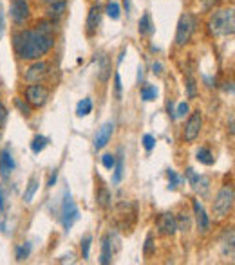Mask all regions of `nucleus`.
Returning a JSON list of instances; mask_svg holds the SVG:
<instances>
[{
	"instance_id": "1",
	"label": "nucleus",
	"mask_w": 235,
	"mask_h": 265,
	"mask_svg": "<svg viewBox=\"0 0 235 265\" xmlns=\"http://www.w3.org/2000/svg\"><path fill=\"white\" fill-rule=\"evenodd\" d=\"M55 47V24L40 22L35 29H24L13 35V49L25 62H35Z\"/></svg>"
},
{
	"instance_id": "2",
	"label": "nucleus",
	"mask_w": 235,
	"mask_h": 265,
	"mask_svg": "<svg viewBox=\"0 0 235 265\" xmlns=\"http://www.w3.org/2000/svg\"><path fill=\"white\" fill-rule=\"evenodd\" d=\"M208 27L217 36H231L235 33V15L233 9H219L210 16Z\"/></svg>"
},
{
	"instance_id": "3",
	"label": "nucleus",
	"mask_w": 235,
	"mask_h": 265,
	"mask_svg": "<svg viewBox=\"0 0 235 265\" xmlns=\"http://www.w3.org/2000/svg\"><path fill=\"white\" fill-rule=\"evenodd\" d=\"M195 29H197V16L194 13H185L183 16L177 22V27H175V45L177 47H185L192 40Z\"/></svg>"
},
{
	"instance_id": "4",
	"label": "nucleus",
	"mask_w": 235,
	"mask_h": 265,
	"mask_svg": "<svg viewBox=\"0 0 235 265\" xmlns=\"http://www.w3.org/2000/svg\"><path fill=\"white\" fill-rule=\"evenodd\" d=\"M80 218V211H78V206H76V202L72 200L71 197V191L65 190L64 198H62V206H60V222L62 226H64V231L69 233L71 227L74 226V222Z\"/></svg>"
},
{
	"instance_id": "5",
	"label": "nucleus",
	"mask_w": 235,
	"mask_h": 265,
	"mask_svg": "<svg viewBox=\"0 0 235 265\" xmlns=\"http://www.w3.org/2000/svg\"><path fill=\"white\" fill-rule=\"evenodd\" d=\"M233 198H235L233 188H230V186L221 188L219 193L215 195L214 206H212L215 218H224L228 213H230L231 208H233Z\"/></svg>"
},
{
	"instance_id": "6",
	"label": "nucleus",
	"mask_w": 235,
	"mask_h": 265,
	"mask_svg": "<svg viewBox=\"0 0 235 265\" xmlns=\"http://www.w3.org/2000/svg\"><path fill=\"white\" fill-rule=\"evenodd\" d=\"M25 99L31 107H44L49 99V91L40 83H33L25 89Z\"/></svg>"
},
{
	"instance_id": "7",
	"label": "nucleus",
	"mask_w": 235,
	"mask_h": 265,
	"mask_svg": "<svg viewBox=\"0 0 235 265\" xmlns=\"http://www.w3.org/2000/svg\"><path fill=\"white\" fill-rule=\"evenodd\" d=\"M201 128H203V115H201L199 110L192 112V115L188 117L187 125H185L183 139H185L187 142H194L195 139L199 137Z\"/></svg>"
},
{
	"instance_id": "8",
	"label": "nucleus",
	"mask_w": 235,
	"mask_h": 265,
	"mask_svg": "<svg viewBox=\"0 0 235 265\" xmlns=\"http://www.w3.org/2000/svg\"><path fill=\"white\" fill-rule=\"evenodd\" d=\"M9 13H11V20L16 25L25 24L29 20V16H31V9H29V4L25 0H11Z\"/></svg>"
},
{
	"instance_id": "9",
	"label": "nucleus",
	"mask_w": 235,
	"mask_h": 265,
	"mask_svg": "<svg viewBox=\"0 0 235 265\" xmlns=\"http://www.w3.org/2000/svg\"><path fill=\"white\" fill-rule=\"evenodd\" d=\"M49 74V64L47 62H40L35 60V64L25 71V79L31 83H40V79Z\"/></svg>"
},
{
	"instance_id": "10",
	"label": "nucleus",
	"mask_w": 235,
	"mask_h": 265,
	"mask_svg": "<svg viewBox=\"0 0 235 265\" xmlns=\"http://www.w3.org/2000/svg\"><path fill=\"white\" fill-rule=\"evenodd\" d=\"M187 179H188V182H190V186L194 188L197 193H201V195H204L208 191V188H210V179L208 177H204V175H199V173H195L192 168H187Z\"/></svg>"
},
{
	"instance_id": "11",
	"label": "nucleus",
	"mask_w": 235,
	"mask_h": 265,
	"mask_svg": "<svg viewBox=\"0 0 235 265\" xmlns=\"http://www.w3.org/2000/svg\"><path fill=\"white\" fill-rule=\"evenodd\" d=\"M155 227L161 234L165 237H172V234L177 231V226H175V217L172 213H163L158 217V222H155Z\"/></svg>"
},
{
	"instance_id": "12",
	"label": "nucleus",
	"mask_w": 235,
	"mask_h": 265,
	"mask_svg": "<svg viewBox=\"0 0 235 265\" xmlns=\"http://www.w3.org/2000/svg\"><path fill=\"white\" fill-rule=\"evenodd\" d=\"M101 13H103V9H101L100 4H94L91 9H89V15H87V22H85V27H87V35L92 36L96 31H98V27H100L101 24Z\"/></svg>"
},
{
	"instance_id": "13",
	"label": "nucleus",
	"mask_w": 235,
	"mask_h": 265,
	"mask_svg": "<svg viewBox=\"0 0 235 265\" xmlns=\"http://www.w3.org/2000/svg\"><path fill=\"white\" fill-rule=\"evenodd\" d=\"M112 132H114V123H105L101 128H98V132H96L94 135V148L96 150H101V148L107 146V142L111 141L112 137Z\"/></svg>"
},
{
	"instance_id": "14",
	"label": "nucleus",
	"mask_w": 235,
	"mask_h": 265,
	"mask_svg": "<svg viewBox=\"0 0 235 265\" xmlns=\"http://www.w3.org/2000/svg\"><path fill=\"white\" fill-rule=\"evenodd\" d=\"M13 170H15V159H13L11 152L8 148H4V150L0 152V173H2L4 179H9Z\"/></svg>"
},
{
	"instance_id": "15",
	"label": "nucleus",
	"mask_w": 235,
	"mask_h": 265,
	"mask_svg": "<svg viewBox=\"0 0 235 265\" xmlns=\"http://www.w3.org/2000/svg\"><path fill=\"white\" fill-rule=\"evenodd\" d=\"M194 213H195V220H197V226L203 233H206L210 229V217L206 215L204 208L199 204V200H194Z\"/></svg>"
},
{
	"instance_id": "16",
	"label": "nucleus",
	"mask_w": 235,
	"mask_h": 265,
	"mask_svg": "<svg viewBox=\"0 0 235 265\" xmlns=\"http://www.w3.org/2000/svg\"><path fill=\"white\" fill-rule=\"evenodd\" d=\"M67 9V2L65 0H51L47 6V13L51 18H60Z\"/></svg>"
},
{
	"instance_id": "17",
	"label": "nucleus",
	"mask_w": 235,
	"mask_h": 265,
	"mask_svg": "<svg viewBox=\"0 0 235 265\" xmlns=\"http://www.w3.org/2000/svg\"><path fill=\"white\" fill-rule=\"evenodd\" d=\"M138 29H140V35L141 36H152L155 31L154 24H152V18L148 13H145L143 16L140 18V24H138Z\"/></svg>"
},
{
	"instance_id": "18",
	"label": "nucleus",
	"mask_w": 235,
	"mask_h": 265,
	"mask_svg": "<svg viewBox=\"0 0 235 265\" xmlns=\"http://www.w3.org/2000/svg\"><path fill=\"white\" fill-rule=\"evenodd\" d=\"M101 263L109 265L112 261V247H111V237H105L101 242Z\"/></svg>"
},
{
	"instance_id": "19",
	"label": "nucleus",
	"mask_w": 235,
	"mask_h": 265,
	"mask_svg": "<svg viewBox=\"0 0 235 265\" xmlns=\"http://www.w3.org/2000/svg\"><path fill=\"white\" fill-rule=\"evenodd\" d=\"M195 159L201 162V164H206V166H212L214 164V154L210 152V148H199L197 154H195Z\"/></svg>"
},
{
	"instance_id": "20",
	"label": "nucleus",
	"mask_w": 235,
	"mask_h": 265,
	"mask_svg": "<svg viewBox=\"0 0 235 265\" xmlns=\"http://www.w3.org/2000/svg\"><path fill=\"white\" fill-rule=\"evenodd\" d=\"M91 112H92V101H91V98L82 99L80 103L76 105V115H78V117H85V115H89Z\"/></svg>"
},
{
	"instance_id": "21",
	"label": "nucleus",
	"mask_w": 235,
	"mask_h": 265,
	"mask_svg": "<svg viewBox=\"0 0 235 265\" xmlns=\"http://www.w3.org/2000/svg\"><path fill=\"white\" fill-rule=\"evenodd\" d=\"M49 144V139L44 137V135H35L31 141V150L35 154H40L42 150H45V146Z\"/></svg>"
},
{
	"instance_id": "22",
	"label": "nucleus",
	"mask_w": 235,
	"mask_h": 265,
	"mask_svg": "<svg viewBox=\"0 0 235 265\" xmlns=\"http://www.w3.org/2000/svg\"><path fill=\"white\" fill-rule=\"evenodd\" d=\"M36 191H38V181H36V177H31L29 179L28 188H25V191H24V200L25 202H33Z\"/></svg>"
},
{
	"instance_id": "23",
	"label": "nucleus",
	"mask_w": 235,
	"mask_h": 265,
	"mask_svg": "<svg viewBox=\"0 0 235 265\" xmlns=\"http://www.w3.org/2000/svg\"><path fill=\"white\" fill-rule=\"evenodd\" d=\"M114 175H112V182L114 184H118V182H121V179H123V157H118L116 159V162H114Z\"/></svg>"
},
{
	"instance_id": "24",
	"label": "nucleus",
	"mask_w": 235,
	"mask_h": 265,
	"mask_svg": "<svg viewBox=\"0 0 235 265\" xmlns=\"http://www.w3.org/2000/svg\"><path fill=\"white\" fill-rule=\"evenodd\" d=\"M158 98V89L154 85H143L141 87V99L143 101H154Z\"/></svg>"
},
{
	"instance_id": "25",
	"label": "nucleus",
	"mask_w": 235,
	"mask_h": 265,
	"mask_svg": "<svg viewBox=\"0 0 235 265\" xmlns=\"http://www.w3.org/2000/svg\"><path fill=\"white\" fill-rule=\"evenodd\" d=\"M109 76H111V64H109L107 56H101L100 58V79L101 81H107Z\"/></svg>"
},
{
	"instance_id": "26",
	"label": "nucleus",
	"mask_w": 235,
	"mask_h": 265,
	"mask_svg": "<svg viewBox=\"0 0 235 265\" xmlns=\"http://www.w3.org/2000/svg\"><path fill=\"white\" fill-rule=\"evenodd\" d=\"M105 13H107V16L109 18H112V20H120V13H121V9H120V4L118 2H109L107 4V8H105Z\"/></svg>"
},
{
	"instance_id": "27",
	"label": "nucleus",
	"mask_w": 235,
	"mask_h": 265,
	"mask_svg": "<svg viewBox=\"0 0 235 265\" xmlns=\"http://www.w3.org/2000/svg\"><path fill=\"white\" fill-rule=\"evenodd\" d=\"M96 202H98V206L107 208L109 204H111V193H109V190L101 188V190L98 191V195H96Z\"/></svg>"
},
{
	"instance_id": "28",
	"label": "nucleus",
	"mask_w": 235,
	"mask_h": 265,
	"mask_svg": "<svg viewBox=\"0 0 235 265\" xmlns=\"http://www.w3.org/2000/svg\"><path fill=\"white\" fill-rule=\"evenodd\" d=\"M29 254H31V244H29V242H25V244L16 247V260L18 261H24Z\"/></svg>"
},
{
	"instance_id": "29",
	"label": "nucleus",
	"mask_w": 235,
	"mask_h": 265,
	"mask_svg": "<svg viewBox=\"0 0 235 265\" xmlns=\"http://www.w3.org/2000/svg\"><path fill=\"white\" fill-rule=\"evenodd\" d=\"M91 244H92V237L91 234H85L82 238V256L84 260H89V254H91Z\"/></svg>"
},
{
	"instance_id": "30",
	"label": "nucleus",
	"mask_w": 235,
	"mask_h": 265,
	"mask_svg": "<svg viewBox=\"0 0 235 265\" xmlns=\"http://www.w3.org/2000/svg\"><path fill=\"white\" fill-rule=\"evenodd\" d=\"M175 226H177V229L181 231H188L190 229V218H188L187 213H181L179 217L175 218Z\"/></svg>"
},
{
	"instance_id": "31",
	"label": "nucleus",
	"mask_w": 235,
	"mask_h": 265,
	"mask_svg": "<svg viewBox=\"0 0 235 265\" xmlns=\"http://www.w3.org/2000/svg\"><path fill=\"white\" fill-rule=\"evenodd\" d=\"M15 107L22 112V115H24V117H29V115H31V105L24 103V99L15 98Z\"/></svg>"
},
{
	"instance_id": "32",
	"label": "nucleus",
	"mask_w": 235,
	"mask_h": 265,
	"mask_svg": "<svg viewBox=\"0 0 235 265\" xmlns=\"http://www.w3.org/2000/svg\"><path fill=\"white\" fill-rule=\"evenodd\" d=\"M167 177H168V184H170V190H175V188H177V184H179L181 182V179L177 177V173H175L174 170H168L167 171Z\"/></svg>"
},
{
	"instance_id": "33",
	"label": "nucleus",
	"mask_w": 235,
	"mask_h": 265,
	"mask_svg": "<svg viewBox=\"0 0 235 265\" xmlns=\"http://www.w3.org/2000/svg\"><path fill=\"white\" fill-rule=\"evenodd\" d=\"M145 256H150L152 253H154V237H152V233L147 234V240H145Z\"/></svg>"
},
{
	"instance_id": "34",
	"label": "nucleus",
	"mask_w": 235,
	"mask_h": 265,
	"mask_svg": "<svg viewBox=\"0 0 235 265\" xmlns=\"http://www.w3.org/2000/svg\"><path fill=\"white\" fill-rule=\"evenodd\" d=\"M188 110H190V107H188V103H179L177 105V110L174 112V119H179V117H185V115L188 114Z\"/></svg>"
},
{
	"instance_id": "35",
	"label": "nucleus",
	"mask_w": 235,
	"mask_h": 265,
	"mask_svg": "<svg viewBox=\"0 0 235 265\" xmlns=\"http://www.w3.org/2000/svg\"><path fill=\"white\" fill-rule=\"evenodd\" d=\"M143 146H145V150L147 152H152V148L155 146V137L154 135H150V134L143 135Z\"/></svg>"
},
{
	"instance_id": "36",
	"label": "nucleus",
	"mask_w": 235,
	"mask_h": 265,
	"mask_svg": "<svg viewBox=\"0 0 235 265\" xmlns=\"http://www.w3.org/2000/svg\"><path fill=\"white\" fill-rule=\"evenodd\" d=\"M114 162H116V157L111 154H105L103 157H101V164H103L107 170H112V168H114Z\"/></svg>"
},
{
	"instance_id": "37",
	"label": "nucleus",
	"mask_w": 235,
	"mask_h": 265,
	"mask_svg": "<svg viewBox=\"0 0 235 265\" xmlns=\"http://www.w3.org/2000/svg\"><path fill=\"white\" fill-rule=\"evenodd\" d=\"M187 91H188V98H195V96H197V89H195V79L194 78L187 79Z\"/></svg>"
},
{
	"instance_id": "38",
	"label": "nucleus",
	"mask_w": 235,
	"mask_h": 265,
	"mask_svg": "<svg viewBox=\"0 0 235 265\" xmlns=\"http://www.w3.org/2000/svg\"><path fill=\"white\" fill-rule=\"evenodd\" d=\"M121 78H120V72H116L114 74V92H116V98L121 99Z\"/></svg>"
},
{
	"instance_id": "39",
	"label": "nucleus",
	"mask_w": 235,
	"mask_h": 265,
	"mask_svg": "<svg viewBox=\"0 0 235 265\" xmlns=\"http://www.w3.org/2000/svg\"><path fill=\"white\" fill-rule=\"evenodd\" d=\"M8 108H6V105L4 103H0V127L6 123V119H8Z\"/></svg>"
},
{
	"instance_id": "40",
	"label": "nucleus",
	"mask_w": 235,
	"mask_h": 265,
	"mask_svg": "<svg viewBox=\"0 0 235 265\" xmlns=\"http://www.w3.org/2000/svg\"><path fill=\"white\" fill-rule=\"evenodd\" d=\"M56 179H58V170H53V173H51V177H49V181H47V188H53L56 184Z\"/></svg>"
},
{
	"instance_id": "41",
	"label": "nucleus",
	"mask_w": 235,
	"mask_h": 265,
	"mask_svg": "<svg viewBox=\"0 0 235 265\" xmlns=\"http://www.w3.org/2000/svg\"><path fill=\"white\" fill-rule=\"evenodd\" d=\"M161 71H163V65H161L160 62H154V65H152V72H154V74L160 76V74H161Z\"/></svg>"
},
{
	"instance_id": "42",
	"label": "nucleus",
	"mask_w": 235,
	"mask_h": 265,
	"mask_svg": "<svg viewBox=\"0 0 235 265\" xmlns=\"http://www.w3.org/2000/svg\"><path fill=\"white\" fill-rule=\"evenodd\" d=\"M6 210V198H4V191H2V186H0V211Z\"/></svg>"
},
{
	"instance_id": "43",
	"label": "nucleus",
	"mask_w": 235,
	"mask_h": 265,
	"mask_svg": "<svg viewBox=\"0 0 235 265\" xmlns=\"http://www.w3.org/2000/svg\"><path fill=\"white\" fill-rule=\"evenodd\" d=\"M215 4H217V0H204V9L208 11V9H212Z\"/></svg>"
},
{
	"instance_id": "44",
	"label": "nucleus",
	"mask_w": 235,
	"mask_h": 265,
	"mask_svg": "<svg viewBox=\"0 0 235 265\" xmlns=\"http://www.w3.org/2000/svg\"><path fill=\"white\" fill-rule=\"evenodd\" d=\"M4 27H6V24H4V15L0 13V36H2V33H4Z\"/></svg>"
},
{
	"instance_id": "45",
	"label": "nucleus",
	"mask_w": 235,
	"mask_h": 265,
	"mask_svg": "<svg viewBox=\"0 0 235 265\" xmlns=\"http://www.w3.org/2000/svg\"><path fill=\"white\" fill-rule=\"evenodd\" d=\"M145 69H143V65H141L140 67V74H138V79H140V81H143V76H145Z\"/></svg>"
}]
</instances>
